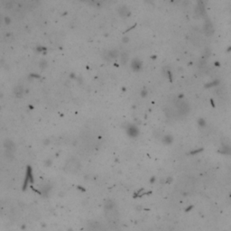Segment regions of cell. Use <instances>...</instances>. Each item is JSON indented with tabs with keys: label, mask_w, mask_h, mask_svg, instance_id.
I'll use <instances>...</instances> for the list:
<instances>
[{
	"label": "cell",
	"mask_w": 231,
	"mask_h": 231,
	"mask_svg": "<svg viewBox=\"0 0 231 231\" xmlns=\"http://www.w3.org/2000/svg\"><path fill=\"white\" fill-rule=\"evenodd\" d=\"M80 167V161L75 158V157H72L70 159H68L66 164H65V170L69 173H76Z\"/></svg>",
	"instance_id": "cell-2"
},
{
	"label": "cell",
	"mask_w": 231,
	"mask_h": 231,
	"mask_svg": "<svg viewBox=\"0 0 231 231\" xmlns=\"http://www.w3.org/2000/svg\"><path fill=\"white\" fill-rule=\"evenodd\" d=\"M172 141H173V138H172V136H170V135H167V136H165V137H164V142H165V143H167V144H170Z\"/></svg>",
	"instance_id": "cell-12"
},
{
	"label": "cell",
	"mask_w": 231,
	"mask_h": 231,
	"mask_svg": "<svg viewBox=\"0 0 231 231\" xmlns=\"http://www.w3.org/2000/svg\"><path fill=\"white\" fill-rule=\"evenodd\" d=\"M127 54L126 53H123L122 54V58H121V61L123 62V63H126V61H127Z\"/></svg>",
	"instance_id": "cell-13"
},
{
	"label": "cell",
	"mask_w": 231,
	"mask_h": 231,
	"mask_svg": "<svg viewBox=\"0 0 231 231\" xmlns=\"http://www.w3.org/2000/svg\"><path fill=\"white\" fill-rule=\"evenodd\" d=\"M88 231H104V230L101 228V226H100V225H98V224L94 223L93 227H92L91 228H89Z\"/></svg>",
	"instance_id": "cell-9"
},
{
	"label": "cell",
	"mask_w": 231,
	"mask_h": 231,
	"mask_svg": "<svg viewBox=\"0 0 231 231\" xmlns=\"http://www.w3.org/2000/svg\"><path fill=\"white\" fill-rule=\"evenodd\" d=\"M106 215H107V220H109L110 222H112V221H113V223L117 222L118 214V211L116 209V205L114 202L107 201V206H106Z\"/></svg>",
	"instance_id": "cell-1"
},
{
	"label": "cell",
	"mask_w": 231,
	"mask_h": 231,
	"mask_svg": "<svg viewBox=\"0 0 231 231\" xmlns=\"http://www.w3.org/2000/svg\"><path fill=\"white\" fill-rule=\"evenodd\" d=\"M119 14L122 15V16H127V15H129V10H128V8L127 7H120V9H119Z\"/></svg>",
	"instance_id": "cell-8"
},
{
	"label": "cell",
	"mask_w": 231,
	"mask_h": 231,
	"mask_svg": "<svg viewBox=\"0 0 231 231\" xmlns=\"http://www.w3.org/2000/svg\"><path fill=\"white\" fill-rule=\"evenodd\" d=\"M108 56H109L110 59H114V58H116V57L118 56V53L116 52V51H110V52L108 53Z\"/></svg>",
	"instance_id": "cell-10"
},
{
	"label": "cell",
	"mask_w": 231,
	"mask_h": 231,
	"mask_svg": "<svg viewBox=\"0 0 231 231\" xmlns=\"http://www.w3.org/2000/svg\"><path fill=\"white\" fill-rule=\"evenodd\" d=\"M127 132H128V135L133 136V137H135V136H136L138 135V129L135 126H129L127 128Z\"/></svg>",
	"instance_id": "cell-5"
},
{
	"label": "cell",
	"mask_w": 231,
	"mask_h": 231,
	"mask_svg": "<svg viewBox=\"0 0 231 231\" xmlns=\"http://www.w3.org/2000/svg\"><path fill=\"white\" fill-rule=\"evenodd\" d=\"M176 107H177L178 112L181 115H186L190 109L189 105L184 101H178L176 104Z\"/></svg>",
	"instance_id": "cell-3"
},
{
	"label": "cell",
	"mask_w": 231,
	"mask_h": 231,
	"mask_svg": "<svg viewBox=\"0 0 231 231\" xmlns=\"http://www.w3.org/2000/svg\"><path fill=\"white\" fill-rule=\"evenodd\" d=\"M23 92H24V88H23L22 86H16L15 88V94L16 97H21L23 95Z\"/></svg>",
	"instance_id": "cell-7"
},
{
	"label": "cell",
	"mask_w": 231,
	"mask_h": 231,
	"mask_svg": "<svg viewBox=\"0 0 231 231\" xmlns=\"http://www.w3.org/2000/svg\"><path fill=\"white\" fill-rule=\"evenodd\" d=\"M4 146L6 148V152H7V154H13L15 151V145L14 144L13 141L11 140H6L5 143H4Z\"/></svg>",
	"instance_id": "cell-4"
},
{
	"label": "cell",
	"mask_w": 231,
	"mask_h": 231,
	"mask_svg": "<svg viewBox=\"0 0 231 231\" xmlns=\"http://www.w3.org/2000/svg\"><path fill=\"white\" fill-rule=\"evenodd\" d=\"M0 23H1V16H0Z\"/></svg>",
	"instance_id": "cell-14"
},
{
	"label": "cell",
	"mask_w": 231,
	"mask_h": 231,
	"mask_svg": "<svg viewBox=\"0 0 231 231\" xmlns=\"http://www.w3.org/2000/svg\"><path fill=\"white\" fill-rule=\"evenodd\" d=\"M132 67H133L134 70L138 71V70L140 69V67H141V62H140V61L138 60V59L134 60L133 62H132Z\"/></svg>",
	"instance_id": "cell-6"
},
{
	"label": "cell",
	"mask_w": 231,
	"mask_h": 231,
	"mask_svg": "<svg viewBox=\"0 0 231 231\" xmlns=\"http://www.w3.org/2000/svg\"><path fill=\"white\" fill-rule=\"evenodd\" d=\"M205 29H206V32H207V34H210V31H213L212 29V26H211V23H210V26H209V23L206 25V26H205Z\"/></svg>",
	"instance_id": "cell-11"
}]
</instances>
